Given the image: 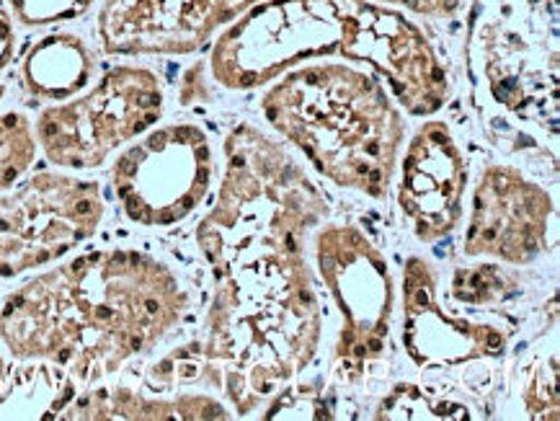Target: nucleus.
Returning a JSON list of instances; mask_svg holds the SVG:
<instances>
[{
  "label": "nucleus",
  "mask_w": 560,
  "mask_h": 421,
  "mask_svg": "<svg viewBox=\"0 0 560 421\" xmlns=\"http://www.w3.org/2000/svg\"><path fill=\"white\" fill-rule=\"evenodd\" d=\"M470 102L501 122L558 127V0H465Z\"/></svg>",
  "instance_id": "6"
},
{
  "label": "nucleus",
  "mask_w": 560,
  "mask_h": 421,
  "mask_svg": "<svg viewBox=\"0 0 560 421\" xmlns=\"http://www.w3.org/2000/svg\"><path fill=\"white\" fill-rule=\"evenodd\" d=\"M311 60L368 62L411 117L442 112L455 83L419 21L377 0H261L212 39L205 68L248 94Z\"/></svg>",
  "instance_id": "2"
},
{
  "label": "nucleus",
  "mask_w": 560,
  "mask_h": 421,
  "mask_svg": "<svg viewBox=\"0 0 560 421\" xmlns=\"http://www.w3.org/2000/svg\"><path fill=\"white\" fill-rule=\"evenodd\" d=\"M522 381L524 417L529 419H558V341L540 347L533 356Z\"/></svg>",
  "instance_id": "20"
},
{
  "label": "nucleus",
  "mask_w": 560,
  "mask_h": 421,
  "mask_svg": "<svg viewBox=\"0 0 560 421\" xmlns=\"http://www.w3.org/2000/svg\"><path fill=\"white\" fill-rule=\"evenodd\" d=\"M60 419H233L225 404L207 394H174L163 398L127 385L96 383L78 394Z\"/></svg>",
  "instance_id": "16"
},
{
  "label": "nucleus",
  "mask_w": 560,
  "mask_h": 421,
  "mask_svg": "<svg viewBox=\"0 0 560 421\" xmlns=\"http://www.w3.org/2000/svg\"><path fill=\"white\" fill-rule=\"evenodd\" d=\"M522 292V280L514 269L501 267L499 261L457 267L450 282V297L470 308L497 311Z\"/></svg>",
  "instance_id": "18"
},
{
  "label": "nucleus",
  "mask_w": 560,
  "mask_h": 421,
  "mask_svg": "<svg viewBox=\"0 0 560 421\" xmlns=\"http://www.w3.org/2000/svg\"><path fill=\"white\" fill-rule=\"evenodd\" d=\"M5 375H9V362H5V360H3V354H0V390H3Z\"/></svg>",
  "instance_id": "25"
},
{
  "label": "nucleus",
  "mask_w": 560,
  "mask_h": 421,
  "mask_svg": "<svg viewBox=\"0 0 560 421\" xmlns=\"http://www.w3.org/2000/svg\"><path fill=\"white\" fill-rule=\"evenodd\" d=\"M552 235L556 199L548 189L509 163H491L480 171L463 238L465 259L527 267L548 254Z\"/></svg>",
  "instance_id": "11"
},
{
  "label": "nucleus",
  "mask_w": 560,
  "mask_h": 421,
  "mask_svg": "<svg viewBox=\"0 0 560 421\" xmlns=\"http://www.w3.org/2000/svg\"><path fill=\"white\" fill-rule=\"evenodd\" d=\"M98 60L93 47L73 32H49L28 45L19 66V83L34 102H68L93 83Z\"/></svg>",
  "instance_id": "15"
},
{
  "label": "nucleus",
  "mask_w": 560,
  "mask_h": 421,
  "mask_svg": "<svg viewBox=\"0 0 560 421\" xmlns=\"http://www.w3.org/2000/svg\"><path fill=\"white\" fill-rule=\"evenodd\" d=\"M19 37H16V21H13L9 3L0 0V73L11 66L13 57H16Z\"/></svg>",
  "instance_id": "24"
},
{
  "label": "nucleus",
  "mask_w": 560,
  "mask_h": 421,
  "mask_svg": "<svg viewBox=\"0 0 560 421\" xmlns=\"http://www.w3.org/2000/svg\"><path fill=\"white\" fill-rule=\"evenodd\" d=\"M377 419H472L470 406L442 401L429 390L398 385L377 406Z\"/></svg>",
  "instance_id": "21"
},
{
  "label": "nucleus",
  "mask_w": 560,
  "mask_h": 421,
  "mask_svg": "<svg viewBox=\"0 0 560 421\" xmlns=\"http://www.w3.org/2000/svg\"><path fill=\"white\" fill-rule=\"evenodd\" d=\"M166 91L148 66H114L68 102L49 104L34 122V138L57 168H102L117 150L161 122Z\"/></svg>",
  "instance_id": "7"
},
{
  "label": "nucleus",
  "mask_w": 560,
  "mask_h": 421,
  "mask_svg": "<svg viewBox=\"0 0 560 421\" xmlns=\"http://www.w3.org/2000/svg\"><path fill=\"white\" fill-rule=\"evenodd\" d=\"M214 174L210 135L199 125L174 122L148 130L121 150L112 168V189L129 223L163 231L202 207Z\"/></svg>",
  "instance_id": "9"
},
{
  "label": "nucleus",
  "mask_w": 560,
  "mask_h": 421,
  "mask_svg": "<svg viewBox=\"0 0 560 421\" xmlns=\"http://www.w3.org/2000/svg\"><path fill=\"white\" fill-rule=\"evenodd\" d=\"M78 394L81 388L62 365L21 360V365L9 367L0 390V419H60Z\"/></svg>",
  "instance_id": "17"
},
{
  "label": "nucleus",
  "mask_w": 560,
  "mask_h": 421,
  "mask_svg": "<svg viewBox=\"0 0 560 421\" xmlns=\"http://www.w3.org/2000/svg\"><path fill=\"white\" fill-rule=\"evenodd\" d=\"M189 311L168 264L98 248L42 272L0 303V341L16 360L62 365L81 390L155 349Z\"/></svg>",
  "instance_id": "1"
},
{
  "label": "nucleus",
  "mask_w": 560,
  "mask_h": 421,
  "mask_svg": "<svg viewBox=\"0 0 560 421\" xmlns=\"http://www.w3.org/2000/svg\"><path fill=\"white\" fill-rule=\"evenodd\" d=\"M261 91V114L271 130L323 178L385 202L408 125L375 73L349 60H311Z\"/></svg>",
  "instance_id": "4"
},
{
  "label": "nucleus",
  "mask_w": 560,
  "mask_h": 421,
  "mask_svg": "<svg viewBox=\"0 0 560 421\" xmlns=\"http://www.w3.org/2000/svg\"><path fill=\"white\" fill-rule=\"evenodd\" d=\"M331 215L326 197L282 142L243 122L225 138V174L197 246L218 277L261 252H305Z\"/></svg>",
  "instance_id": "5"
},
{
  "label": "nucleus",
  "mask_w": 560,
  "mask_h": 421,
  "mask_svg": "<svg viewBox=\"0 0 560 421\" xmlns=\"http://www.w3.org/2000/svg\"><path fill=\"white\" fill-rule=\"evenodd\" d=\"M16 24L26 28H47L68 24L89 13L98 0H5Z\"/></svg>",
  "instance_id": "22"
},
{
  "label": "nucleus",
  "mask_w": 560,
  "mask_h": 421,
  "mask_svg": "<svg viewBox=\"0 0 560 421\" xmlns=\"http://www.w3.org/2000/svg\"><path fill=\"white\" fill-rule=\"evenodd\" d=\"M514 328L493 320L452 316L442 308L436 272L421 256L404 269V349L421 370H450L506 354Z\"/></svg>",
  "instance_id": "14"
},
{
  "label": "nucleus",
  "mask_w": 560,
  "mask_h": 421,
  "mask_svg": "<svg viewBox=\"0 0 560 421\" xmlns=\"http://www.w3.org/2000/svg\"><path fill=\"white\" fill-rule=\"evenodd\" d=\"M398 166V207L408 231L419 244H440L465 215L468 155L447 122L429 119L408 140Z\"/></svg>",
  "instance_id": "13"
},
{
  "label": "nucleus",
  "mask_w": 560,
  "mask_h": 421,
  "mask_svg": "<svg viewBox=\"0 0 560 421\" xmlns=\"http://www.w3.org/2000/svg\"><path fill=\"white\" fill-rule=\"evenodd\" d=\"M37 138L26 114H0V195L11 189L37 159Z\"/></svg>",
  "instance_id": "19"
},
{
  "label": "nucleus",
  "mask_w": 560,
  "mask_h": 421,
  "mask_svg": "<svg viewBox=\"0 0 560 421\" xmlns=\"http://www.w3.org/2000/svg\"><path fill=\"white\" fill-rule=\"evenodd\" d=\"M102 184L37 171L0 195V277L37 272L96 235L104 223Z\"/></svg>",
  "instance_id": "10"
},
{
  "label": "nucleus",
  "mask_w": 560,
  "mask_h": 421,
  "mask_svg": "<svg viewBox=\"0 0 560 421\" xmlns=\"http://www.w3.org/2000/svg\"><path fill=\"white\" fill-rule=\"evenodd\" d=\"M3 96H5V85L0 83V102H3Z\"/></svg>",
  "instance_id": "26"
},
{
  "label": "nucleus",
  "mask_w": 560,
  "mask_h": 421,
  "mask_svg": "<svg viewBox=\"0 0 560 421\" xmlns=\"http://www.w3.org/2000/svg\"><path fill=\"white\" fill-rule=\"evenodd\" d=\"M311 244L320 282L341 313L334 377L343 385H357L387 352L395 305L390 267L357 225H318Z\"/></svg>",
  "instance_id": "8"
},
{
  "label": "nucleus",
  "mask_w": 560,
  "mask_h": 421,
  "mask_svg": "<svg viewBox=\"0 0 560 421\" xmlns=\"http://www.w3.org/2000/svg\"><path fill=\"white\" fill-rule=\"evenodd\" d=\"M377 3L393 5V9L408 11V13H413V16H421V19L450 21V19L459 16L465 0H377Z\"/></svg>",
  "instance_id": "23"
},
{
  "label": "nucleus",
  "mask_w": 560,
  "mask_h": 421,
  "mask_svg": "<svg viewBox=\"0 0 560 421\" xmlns=\"http://www.w3.org/2000/svg\"><path fill=\"white\" fill-rule=\"evenodd\" d=\"M323 339V308L305 252H261L214 277L202 347L210 388L250 417L298 381Z\"/></svg>",
  "instance_id": "3"
},
{
  "label": "nucleus",
  "mask_w": 560,
  "mask_h": 421,
  "mask_svg": "<svg viewBox=\"0 0 560 421\" xmlns=\"http://www.w3.org/2000/svg\"><path fill=\"white\" fill-rule=\"evenodd\" d=\"M261 0H98V47L112 57H184Z\"/></svg>",
  "instance_id": "12"
}]
</instances>
